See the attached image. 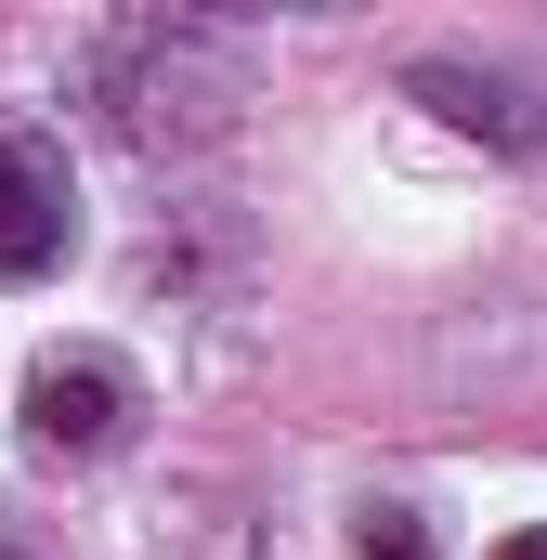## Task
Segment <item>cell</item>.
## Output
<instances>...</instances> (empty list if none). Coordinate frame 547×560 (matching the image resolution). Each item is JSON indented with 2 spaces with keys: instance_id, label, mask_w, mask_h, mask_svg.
I'll return each instance as SVG.
<instances>
[{
  "instance_id": "cell-1",
  "label": "cell",
  "mask_w": 547,
  "mask_h": 560,
  "mask_svg": "<svg viewBox=\"0 0 547 560\" xmlns=\"http://www.w3.org/2000/svg\"><path fill=\"white\" fill-rule=\"evenodd\" d=\"M13 418H26V456H105V443L143 418V392H131L118 352H39Z\"/></svg>"
},
{
  "instance_id": "cell-2",
  "label": "cell",
  "mask_w": 547,
  "mask_h": 560,
  "mask_svg": "<svg viewBox=\"0 0 547 560\" xmlns=\"http://www.w3.org/2000/svg\"><path fill=\"white\" fill-rule=\"evenodd\" d=\"M79 248V183L53 131H0V287H39Z\"/></svg>"
},
{
  "instance_id": "cell-3",
  "label": "cell",
  "mask_w": 547,
  "mask_h": 560,
  "mask_svg": "<svg viewBox=\"0 0 547 560\" xmlns=\"http://www.w3.org/2000/svg\"><path fill=\"white\" fill-rule=\"evenodd\" d=\"M417 105H443L456 131H496V143H547V118L509 79H482V66H417Z\"/></svg>"
},
{
  "instance_id": "cell-4",
  "label": "cell",
  "mask_w": 547,
  "mask_h": 560,
  "mask_svg": "<svg viewBox=\"0 0 547 560\" xmlns=\"http://www.w3.org/2000/svg\"><path fill=\"white\" fill-rule=\"evenodd\" d=\"M352 560H430V535H417V509H365V535H352Z\"/></svg>"
},
{
  "instance_id": "cell-5",
  "label": "cell",
  "mask_w": 547,
  "mask_h": 560,
  "mask_svg": "<svg viewBox=\"0 0 547 560\" xmlns=\"http://www.w3.org/2000/svg\"><path fill=\"white\" fill-rule=\"evenodd\" d=\"M482 560H547V522H522V535H496Z\"/></svg>"
}]
</instances>
